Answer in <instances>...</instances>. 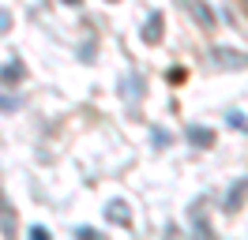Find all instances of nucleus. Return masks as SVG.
Instances as JSON below:
<instances>
[{"mask_svg":"<svg viewBox=\"0 0 248 240\" xmlns=\"http://www.w3.org/2000/svg\"><path fill=\"white\" fill-rule=\"evenodd\" d=\"M106 222L128 229V225H132V207H128L124 199H109V203H106Z\"/></svg>","mask_w":248,"mask_h":240,"instance_id":"nucleus-1","label":"nucleus"},{"mask_svg":"<svg viewBox=\"0 0 248 240\" xmlns=\"http://www.w3.org/2000/svg\"><path fill=\"white\" fill-rule=\"evenodd\" d=\"M162 27H166V15H162V12H151V15H147V23H143V42H147V45H158V42H162V34H166Z\"/></svg>","mask_w":248,"mask_h":240,"instance_id":"nucleus-2","label":"nucleus"},{"mask_svg":"<svg viewBox=\"0 0 248 240\" xmlns=\"http://www.w3.org/2000/svg\"><path fill=\"white\" fill-rule=\"evenodd\" d=\"M185 139L192 143V147H200V150L215 147V132H211V128H203V124H188V128H185Z\"/></svg>","mask_w":248,"mask_h":240,"instance_id":"nucleus-3","label":"nucleus"},{"mask_svg":"<svg viewBox=\"0 0 248 240\" xmlns=\"http://www.w3.org/2000/svg\"><path fill=\"white\" fill-rule=\"evenodd\" d=\"M245 199H248V180H237V184L230 188V195H226V203H222V210H226V214H237Z\"/></svg>","mask_w":248,"mask_h":240,"instance_id":"nucleus-4","label":"nucleus"},{"mask_svg":"<svg viewBox=\"0 0 248 240\" xmlns=\"http://www.w3.org/2000/svg\"><path fill=\"white\" fill-rule=\"evenodd\" d=\"M23 75H27V68H23V60H8V64H4V68H0V83H4V87H19V83H23Z\"/></svg>","mask_w":248,"mask_h":240,"instance_id":"nucleus-5","label":"nucleus"},{"mask_svg":"<svg viewBox=\"0 0 248 240\" xmlns=\"http://www.w3.org/2000/svg\"><path fill=\"white\" fill-rule=\"evenodd\" d=\"M188 8H192V15H196V23H200L203 30H215V15H211V8H207L203 0H188Z\"/></svg>","mask_w":248,"mask_h":240,"instance_id":"nucleus-6","label":"nucleus"},{"mask_svg":"<svg viewBox=\"0 0 248 240\" xmlns=\"http://www.w3.org/2000/svg\"><path fill=\"white\" fill-rule=\"evenodd\" d=\"M192 222H196V233L200 237H207L211 229H207V222H203V203H196V210H192Z\"/></svg>","mask_w":248,"mask_h":240,"instance_id":"nucleus-7","label":"nucleus"},{"mask_svg":"<svg viewBox=\"0 0 248 240\" xmlns=\"http://www.w3.org/2000/svg\"><path fill=\"white\" fill-rule=\"evenodd\" d=\"M226 124H230L233 132H248V120L241 117V113H226Z\"/></svg>","mask_w":248,"mask_h":240,"instance_id":"nucleus-8","label":"nucleus"},{"mask_svg":"<svg viewBox=\"0 0 248 240\" xmlns=\"http://www.w3.org/2000/svg\"><path fill=\"white\" fill-rule=\"evenodd\" d=\"M19 105H23L19 98H8V94H0V113H16Z\"/></svg>","mask_w":248,"mask_h":240,"instance_id":"nucleus-9","label":"nucleus"},{"mask_svg":"<svg viewBox=\"0 0 248 240\" xmlns=\"http://www.w3.org/2000/svg\"><path fill=\"white\" fill-rule=\"evenodd\" d=\"M76 237H83V240H94V237H102V233H98V229H91V225H79V229H76Z\"/></svg>","mask_w":248,"mask_h":240,"instance_id":"nucleus-10","label":"nucleus"},{"mask_svg":"<svg viewBox=\"0 0 248 240\" xmlns=\"http://www.w3.org/2000/svg\"><path fill=\"white\" fill-rule=\"evenodd\" d=\"M151 139H155L158 147H166V143H170V132H162V128H155V132H151Z\"/></svg>","mask_w":248,"mask_h":240,"instance_id":"nucleus-11","label":"nucleus"},{"mask_svg":"<svg viewBox=\"0 0 248 240\" xmlns=\"http://www.w3.org/2000/svg\"><path fill=\"white\" fill-rule=\"evenodd\" d=\"M31 237L34 240H49V229L46 225H31Z\"/></svg>","mask_w":248,"mask_h":240,"instance_id":"nucleus-12","label":"nucleus"},{"mask_svg":"<svg viewBox=\"0 0 248 240\" xmlns=\"http://www.w3.org/2000/svg\"><path fill=\"white\" fill-rule=\"evenodd\" d=\"M64 4H68V8H79V4H83V0H64Z\"/></svg>","mask_w":248,"mask_h":240,"instance_id":"nucleus-13","label":"nucleus"},{"mask_svg":"<svg viewBox=\"0 0 248 240\" xmlns=\"http://www.w3.org/2000/svg\"><path fill=\"white\" fill-rule=\"evenodd\" d=\"M109 4H117V0H109Z\"/></svg>","mask_w":248,"mask_h":240,"instance_id":"nucleus-14","label":"nucleus"}]
</instances>
